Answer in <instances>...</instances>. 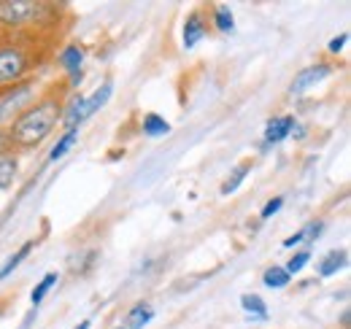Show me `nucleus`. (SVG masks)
I'll list each match as a JSON object with an SVG mask.
<instances>
[{"label":"nucleus","instance_id":"obj_1","mask_svg":"<svg viewBox=\"0 0 351 329\" xmlns=\"http://www.w3.org/2000/svg\"><path fill=\"white\" fill-rule=\"evenodd\" d=\"M71 86L68 79H57L46 89L38 92V97L5 127V138L8 146L19 154V151H33L44 143L46 138L57 130V124L62 119V108L71 97Z\"/></svg>","mask_w":351,"mask_h":329},{"label":"nucleus","instance_id":"obj_2","mask_svg":"<svg viewBox=\"0 0 351 329\" xmlns=\"http://www.w3.org/2000/svg\"><path fill=\"white\" fill-rule=\"evenodd\" d=\"M49 54L46 36L38 33H0V89L33 79Z\"/></svg>","mask_w":351,"mask_h":329},{"label":"nucleus","instance_id":"obj_3","mask_svg":"<svg viewBox=\"0 0 351 329\" xmlns=\"http://www.w3.org/2000/svg\"><path fill=\"white\" fill-rule=\"evenodd\" d=\"M62 5L41 0H0V33H38L54 36Z\"/></svg>","mask_w":351,"mask_h":329},{"label":"nucleus","instance_id":"obj_4","mask_svg":"<svg viewBox=\"0 0 351 329\" xmlns=\"http://www.w3.org/2000/svg\"><path fill=\"white\" fill-rule=\"evenodd\" d=\"M36 97H38V82L36 79H27V82L8 86V89H0V130H5Z\"/></svg>","mask_w":351,"mask_h":329},{"label":"nucleus","instance_id":"obj_5","mask_svg":"<svg viewBox=\"0 0 351 329\" xmlns=\"http://www.w3.org/2000/svg\"><path fill=\"white\" fill-rule=\"evenodd\" d=\"M330 73H332V65H330V62L308 65V68H303V71L295 76V82L289 84V95H300V92H306V89L313 86V84L324 82Z\"/></svg>","mask_w":351,"mask_h":329},{"label":"nucleus","instance_id":"obj_6","mask_svg":"<svg viewBox=\"0 0 351 329\" xmlns=\"http://www.w3.org/2000/svg\"><path fill=\"white\" fill-rule=\"evenodd\" d=\"M206 36H208V25H206L203 14H200V11H192V14L186 16V22H184V38H181V41H184V49H195Z\"/></svg>","mask_w":351,"mask_h":329},{"label":"nucleus","instance_id":"obj_7","mask_svg":"<svg viewBox=\"0 0 351 329\" xmlns=\"http://www.w3.org/2000/svg\"><path fill=\"white\" fill-rule=\"evenodd\" d=\"M60 124L65 127V132H68V130H79V127L84 124V95H71V97H68V103H65V108H62Z\"/></svg>","mask_w":351,"mask_h":329},{"label":"nucleus","instance_id":"obj_8","mask_svg":"<svg viewBox=\"0 0 351 329\" xmlns=\"http://www.w3.org/2000/svg\"><path fill=\"white\" fill-rule=\"evenodd\" d=\"M298 124L295 117H281V119H270L267 127H265V149H270V146H276V143H281L284 138H289V132H292V127Z\"/></svg>","mask_w":351,"mask_h":329},{"label":"nucleus","instance_id":"obj_9","mask_svg":"<svg viewBox=\"0 0 351 329\" xmlns=\"http://www.w3.org/2000/svg\"><path fill=\"white\" fill-rule=\"evenodd\" d=\"M82 62H84V49H82L79 43H68V46L57 54V65H60L68 76L79 73V71H82Z\"/></svg>","mask_w":351,"mask_h":329},{"label":"nucleus","instance_id":"obj_10","mask_svg":"<svg viewBox=\"0 0 351 329\" xmlns=\"http://www.w3.org/2000/svg\"><path fill=\"white\" fill-rule=\"evenodd\" d=\"M111 92H114V82H103L89 97H84V122H87L89 117H95L111 100Z\"/></svg>","mask_w":351,"mask_h":329},{"label":"nucleus","instance_id":"obj_11","mask_svg":"<svg viewBox=\"0 0 351 329\" xmlns=\"http://www.w3.org/2000/svg\"><path fill=\"white\" fill-rule=\"evenodd\" d=\"M346 262H349L346 248H332V251H327L324 259L319 262V276H322V278H330V276H335L338 270H343Z\"/></svg>","mask_w":351,"mask_h":329},{"label":"nucleus","instance_id":"obj_12","mask_svg":"<svg viewBox=\"0 0 351 329\" xmlns=\"http://www.w3.org/2000/svg\"><path fill=\"white\" fill-rule=\"evenodd\" d=\"M16 170H19V154L14 149H5L0 154V189H8L14 184Z\"/></svg>","mask_w":351,"mask_h":329},{"label":"nucleus","instance_id":"obj_13","mask_svg":"<svg viewBox=\"0 0 351 329\" xmlns=\"http://www.w3.org/2000/svg\"><path fill=\"white\" fill-rule=\"evenodd\" d=\"M152 319H154L152 305L149 302H135L130 310H128V316H125V327L122 329H143Z\"/></svg>","mask_w":351,"mask_h":329},{"label":"nucleus","instance_id":"obj_14","mask_svg":"<svg viewBox=\"0 0 351 329\" xmlns=\"http://www.w3.org/2000/svg\"><path fill=\"white\" fill-rule=\"evenodd\" d=\"M141 130H143V135H149V138H162V135L171 132V124H168L165 117H160V114H143Z\"/></svg>","mask_w":351,"mask_h":329},{"label":"nucleus","instance_id":"obj_15","mask_svg":"<svg viewBox=\"0 0 351 329\" xmlns=\"http://www.w3.org/2000/svg\"><path fill=\"white\" fill-rule=\"evenodd\" d=\"M33 246H36L33 241L22 243V246L16 248V251H14V254H11V256H8L5 262H3V267H0V281H5V278H8V276H11V273H14V270H16V267H19V265H22V262H25V259L30 256Z\"/></svg>","mask_w":351,"mask_h":329},{"label":"nucleus","instance_id":"obj_16","mask_svg":"<svg viewBox=\"0 0 351 329\" xmlns=\"http://www.w3.org/2000/svg\"><path fill=\"white\" fill-rule=\"evenodd\" d=\"M241 308L249 313V319H257V321L267 319V305L260 294H241Z\"/></svg>","mask_w":351,"mask_h":329},{"label":"nucleus","instance_id":"obj_17","mask_svg":"<svg viewBox=\"0 0 351 329\" xmlns=\"http://www.w3.org/2000/svg\"><path fill=\"white\" fill-rule=\"evenodd\" d=\"M79 143V130H68L57 143H54V149L49 151V162H57V160H62L73 146Z\"/></svg>","mask_w":351,"mask_h":329},{"label":"nucleus","instance_id":"obj_18","mask_svg":"<svg viewBox=\"0 0 351 329\" xmlns=\"http://www.w3.org/2000/svg\"><path fill=\"white\" fill-rule=\"evenodd\" d=\"M252 173V162H241L227 178H224V184H221V195H232L243 181H246V175Z\"/></svg>","mask_w":351,"mask_h":329},{"label":"nucleus","instance_id":"obj_19","mask_svg":"<svg viewBox=\"0 0 351 329\" xmlns=\"http://www.w3.org/2000/svg\"><path fill=\"white\" fill-rule=\"evenodd\" d=\"M265 287L267 289H287L289 287V281H292V276L284 270V267H278V265H273V267H267L263 276Z\"/></svg>","mask_w":351,"mask_h":329},{"label":"nucleus","instance_id":"obj_20","mask_svg":"<svg viewBox=\"0 0 351 329\" xmlns=\"http://www.w3.org/2000/svg\"><path fill=\"white\" fill-rule=\"evenodd\" d=\"M214 27L219 30V33H232L235 30V16H232V11L227 8V5H219V8H214Z\"/></svg>","mask_w":351,"mask_h":329},{"label":"nucleus","instance_id":"obj_21","mask_svg":"<svg viewBox=\"0 0 351 329\" xmlns=\"http://www.w3.org/2000/svg\"><path fill=\"white\" fill-rule=\"evenodd\" d=\"M51 287H57V273H46L44 278L38 281V287L33 289V294H30V302H33V305H41L44 297L51 291Z\"/></svg>","mask_w":351,"mask_h":329},{"label":"nucleus","instance_id":"obj_22","mask_svg":"<svg viewBox=\"0 0 351 329\" xmlns=\"http://www.w3.org/2000/svg\"><path fill=\"white\" fill-rule=\"evenodd\" d=\"M95 262H97V251H82V254H73V256H71V267H73L76 273L92 270Z\"/></svg>","mask_w":351,"mask_h":329},{"label":"nucleus","instance_id":"obj_23","mask_svg":"<svg viewBox=\"0 0 351 329\" xmlns=\"http://www.w3.org/2000/svg\"><path fill=\"white\" fill-rule=\"evenodd\" d=\"M308 262H311V248H303V251H298V254L287 262V267H284V270H287L289 276H295V273H300V270L306 267Z\"/></svg>","mask_w":351,"mask_h":329},{"label":"nucleus","instance_id":"obj_24","mask_svg":"<svg viewBox=\"0 0 351 329\" xmlns=\"http://www.w3.org/2000/svg\"><path fill=\"white\" fill-rule=\"evenodd\" d=\"M322 230H324V221L322 219H316V221H311L303 227V232H306V241H316L319 235H322Z\"/></svg>","mask_w":351,"mask_h":329},{"label":"nucleus","instance_id":"obj_25","mask_svg":"<svg viewBox=\"0 0 351 329\" xmlns=\"http://www.w3.org/2000/svg\"><path fill=\"white\" fill-rule=\"evenodd\" d=\"M284 206V197H273V200H267V203H265V208H263V213H260V216H263V219H270V216H273V213H278V208Z\"/></svg>","mask_w":351,"mask_h":329},{"label":"nucleus","instance_id":"obj_26","mask_svg":"<svg viewBox=\"0 0 351 329\" xmlns=\"http://www.w3.org/2000/svg\"><path fill=\"white\" fill-rule=\"evenodd\" d=\"M346 43H349V33H341L338 38H332V41L327 43V51H330V54H338V51H341Z\"/></svg>","mask_w":351,"mask_h":329},{"label":"nucleus","instance_id":"obj_27","mask_svg":"<svg viewBox=\"0 0 351 329\" xmlns=\"http://www.w3.org/2000/svg\"><path fill=\"white\" fill-rule=\"evenodd\" d=\"M303 241H306V232L300 230V232H295V235H289V238L284 241V246H287V248H292V246H298V243H303Z\"/></svg>","mask_w":351,"mask_h":329},{"label":"nucleus","instance_id":"obj_28","mask_svg":"<svg viewBox=\"0 0 351 329\" xmlns=\"http://www.w3.org/2000/svg\"><path fill=\"white\" fill-rule=\"evenodd\" d=\"M5 149H11V146H8V138H5V130H0V154H3Z\"/></svg>","mask_w":351,"mask_h":329},{"label":"nucleus","instance_id":"obj_29","mask_svg":"<svg viewBox=\"0 0 351 329\" xmlns=\"http://www.w3.org/2000/svg\"><path fill=\"white\" fill-rule=\"evenodd\" d=\"M73 329H89V321H82L79 327H73Z\"/></svg>","mask_w":351,"mask_h":329},{"label":"nucleus","instance_id":"obj_30","mask_svg":"<svg viewBox=\"0 0 351 329\" xmlns=\"http://www.w3.org/2000/svg\"><path fill=\"white\" fill-rule=\"evenodd\" d=\"M119 329H122V327H119Z\"/></svg>","mask_w":351,"mask_h":329}]
</instances>
